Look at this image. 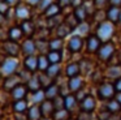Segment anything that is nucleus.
Here are the masks:
<instances>
[{
    "label": "nucleus",
    "mask_w": 121,
    "mask_h": 120,
    "mask_svg": "<svg viewBox=\"0 0 121 120\" xmlns=\"http://www.w3.org/2000/svg\"><path fill=\"white\" fill-rule=\"evenodd\" d=\"M113 34H115V23L108 20H104L99 23L95 35L100 39L102 43H104V42H109V39L113 37Z\"/></svg>",
    "instance_id": "f257e3e1"
},
{
    "label": "nucleus",
    "mask_w": 121,
    "mask_h": 120,
    "mask_svg": "<svg viewBox=\"0 0 121 120\" xmlns=\"http://www.w3.org/2000/svg\"><path fill=\"white\" fill-rule=\"evenodd\" d=\"M17 68H18V60L17 57H7L3 63H1V67H0V74L4 76V77H8L11 74H14L17 72Z\"/></svg>",
    "instance_id": "f03ea898"
},
{
    "label": "nucleus",
    "mask_w": 121,
    "mask_h": 120,
    "mask_svg": "<svg viewBox=\"0 0 121 120\" xmlns=\"http://www.w3.org/2000/svg\"><path fill=\"white\" fill-rule=\"evenodd\" d=\"M96 93H98V97L103 101H109V99L115 98L116 95L115 86H113V83H109V82H102L98 86Z\"/></svg>",
    "instance_id": "7ed1b4c3"
},
{
    "label": "nucleus",
    "mask_w": 121,
    "mask_h": 120,
    "mask_svg": "<svg viewBox=\"0 0 121 120\" xmlns=\"http://www.w3.org/2000/svg\"><path fill=\"white\" fill-rule=\"evenodd\" d=\"M116 48H115V44L111 43V42H104V43L100 44L99 50L96 51L98 57H99L102 61H109L111 57L115 55Z\"/></svg>",
    "instance_id": "20e7f679"
},
{
    "label": "nucleus",
    "mask_w": 121,
    "mask_h": 120,
    "mask_svg": "<svg viewBox=\"0 0 121 120\" xmlns=\"http://www.w3.org/2000/svg\"><path fill=\"white\" fill-rule=\"evenodd\" d=\"M14 16L17 20L21 21L31 20V7L26 3H20L17 7H14Z\"/></svg>",
    "instance_id": "39448f33"
},
{
    "label": "nucleus",
    "mask_w": 121,
    "mask_h": 120,
    "mask_svg": "<svg viewBox=\"0 0 121 120\" xmlns=\"http://www.w3.org/2000/svg\"><path fill=\"white\" fill-rule=\"evenodd\" d=\"M3 50L8 56L11 57H17L21 52V46L18 44V42H13V41H4L3 42Z\"/></svg>",
    "instance_id": "423d86ee"
},
{
    "label": "nucleus",
    "mask_w": 121,
    "mask_h": 120,
    "mask_svg": "<svg viewBox=\"0 0 121 120\" xmlns=\"http://www.w3.org/2000/svg\"><path fill=\"white\" fill-rule=\"evenodd\" d=\"M79 107H81L82 112H86V114H91V112L95 111L96 108V99L94 98L92 95L87 94L81 102H79Z\"/></svg>",
    "instance_id": "0eeeda50"
},
{
    "label": "nucleus",
    "mask_w": 121,
    "mask_h": 120,
    "mask_svg": "<svg viewBox=\"0 0 121 120\" xmlns=\"http://www.w3.org/2000/svg\"><path fill=\"white\" fill-rule=\"evenodd\" d=\"M27 91H29V89H27L26 83H20V85H17L14 89H12L9 93H11L12 99L16 102V101H21V99L26 98Z\"/></svg>",
    "instance_id": "6e6552de"
},
{
    "label": "nucleus",
    "mask_w": 121,
    "mask_h": 120,
    "mask_svg": "<svg viewBox=\"0 0 121 120\" xmlns=\"http://www.w3.org/2000/svg\"><path fill=\"white\" fill-rule=\"evenodd\" d=\"M20 83H22V81H21V78H20V76L17 74V73H14V74H11V76H8V77L4 78L3 90L11 91L12 89H14L17 85H20Z\"/></svg>",
    "instance_id": "1a4fd4ad"
},
{
    "label": "nucleus",
    "mask_w": 121,
    "mask_h": 120,
    "mask_svg": "<svg viewBox=\"0 0 121 120\" xmlns=\"http://www.w3.org/2000/svg\"><path fill=\"white\" fill-rule=\"evenodd\" d=\"M35 51H37V44H35V41L31 38H26L21 44V52L25 55V56H30V55H34Z\"/></svg>",
    "instance_id": "9d476101"
},
{
    "label": "nucleus",
    "mask_w": 121,
    "mask_h": 120,
    "mask_svg": "<svg viewBox=\"0 0 121 120\" xmlns=\"http://www.w3.org/2000/svg\"><path fill=\"white\" fill-rule=\"evenodd\" d=\"M82 47H83V39L79 35H73L68 41V50L70 52H73V54L79 52L82 50Z\"/></svg>",
    "instance_id": "9b49d317"
},
{
    "label": "nucleus",
    "mask_w": 121,
    "mask_h": 120,
    "mask_svg": "<svg viewBox=\"0 0 121 120\" xmlns=\"http://www.w3.org/2000/svg\"><path fill=\"white\" fill-rule=\"evenodd\" d=\"M85 86V81L81 76H76V77H70L68 81V89L70 93H77Z\"/></svg>",
    "instance_id": "f8f14e48"
},
{
    "label": "nucleus",
    "mask_w": 121,
    "mask_h": 120,
    "mask_svg": "<svg viewBox=\"0 0 121 120\" xmlns=\"http://www.w3.org/2000/svg\"><path fill=\"white\" fill-rule=\"evenodd\" d=\"M39 106H40V111H42V117H52L53 112L56 111L53 102L50 101V99H44Z\"/></svg>",
    "instance_id": "ddd939ff"
},
{
    "label": "nucleus",
    "mask_w": 121,
    "mask_h": 120,
    "mask_svg": "<svg viewBox=\"0 0 121 120\" xmlns=\"http://www.w3.org/2000/svg\"><path fill=\"white\" fill-rule=\"evenodd\" d=\"M100 44H102V42H100V39L98 38L96 35H89L86 39V50L87 52H90V54H94V52H96L98 50H99Z\"/></svg>",
    "instance_id": "4468645a"
},
{
    "label": "nucleus",
    "mask_w": 121,
    "mask_h": 120,
    "mask_svg": "<svg viewBox=\"0 0 121 120\" xmlns=\"http://www.w3.org/2000/svg\"><path fill=\"white\" fill-rule=\"evenodd\" d=\"M24 68L27 69L29 72L34 73L35 70L38 69V56H35V55L26 56L24 60Z\"/></svg>",
    "instance_id": "2eb2a0df"
},
{
    "label": "nucleus",
    "mask_w": 121,
    "mask_h": 120,
    "mask_svg": "<svg viewBox=\"0 0 121 120\" xmlns=\"http://www.w3.org/2000/svg\"><path fill=\"white\" fill-rule=\"evenodd\" d=\"M24 31H22L21 26H12L8 30V39L13 42H18L24 38Z\"/></svg>",
    "instance_id": "dca6fc26"
},
{
    "label": "nucleus",
    "mask_w": 121,
    "mask_h": 120,
    "mask_svg": "<svg viewBox=\"0 0 121 120\" xmlns=\"http://www.w3.org/2000/svg\"><path fill=\"white\" fill-rule=\"evenodd\" d=\"M60 86L57 85V83H51L50 86H47V88L44 89V95H46V99H50V101H52V99H55L57 95H60Z\"/></svg>",
    "instance_id": "f3484780"
},
{
    "label": "nucleus",
    "mask_w": 121,
    "mask_h": 120,
    "mask_svg": "<svg viewBox=\"0 0 121 120\" xmlns=\"http://www.w3.org/2000/svg\"><path fill=\"white\" fill-rule=\"evenodd\" d=\"M26 86L31 93H35V91L40 90L42 89V85H40V80H39V74H35L33 73V76L30 77V80L26 82Z\"/></svg>",
    "instance_id": "a211bd4d"
},
{
    "label": "nucleus",
    "mask_w": 121,
    "mask_h": 120,
    "mask_svg": "<svg viewBox=\"0 0 121 120\" xmlns=\"http://www.w3.org/2000/svg\"><path fill=\"white\" fill-rule=\"evenodd\" d=\"M21 29H22V31H24V35H26L27 38H30V37H33L34 35V33H35V23L33 22L31 20H26V21H22L21 22Z\"/></svg>",
    "instance_id": "6ab92c4d"
},
{
    "label": "nucleus",
    "mask_w": 121,
    "mask_h": 120,
    "mask_svg": "<svg viewBox=\"0 0 121 120\" xmlns=\"http://www.w3.org/2000/svg\"><path fill=\"white\" fill-rule=\"evenodd\" d=\"M121 9L118 7H108V9L105 10V18L111 22H118V16H120Z\"/></svg>",
    "instance_id": "aec40b11"
},
{
    "label": "nucleus",
    "mask_w": 121,
    "mask_h": 120,
    "mask_svg": "<svg viewBox=\"0 0 121 120\" xmlns=\"http://www.w3.org/2000/svg\"><path fill=\"white\" fill-rule=\"evenodd\" d=\"M27 119L29 120H40L42 119V111L39 104H34L30 108H27Z\"/></svg>",
    "instance_id": "412c9836"
},
{
    "label": "nucleus",
    "mask_w": 121,
    "mask_h": 120,
    "mask_svg": "<svg viewBox=\"0 0 121 120\" xmlns=\"http://www.w3.org/2000/svg\"><path fill=\"white\" fill-rule=\"evenodd\" d=\"M55 31H56V38H61L64 39L66 35H69V34L73 31V29L69 28L68 25H66L65 22H61L60 25L57 26V28H55Z\"/></svg>",
    "instance_id": "4be33fe9"
},
{
    "label": "nucleus",
    "mask_w": 121,
    "mask_h": 120,
    "mask_svg": "<svg viewBox=\"0 0 121 120\" xmlns=\"http://www.w3.org/2000/svg\"><path fill=\"white\" fill-rule=\"evenodd\" d=\"M79 73H81V70H79V63H69V64L66 65V68H65L66 77H69V78L76 77Z\"/></svg>",
    "instance_id": "5701e85b"
},
{
    "label": "nucleus",
    "mask_w": 121,
    "mask_h": 120,
    "mask_svg": "<svg viewBox=\"0 0 121 120\" xmlns=\"http://www.w3.org/2000/svg\"><path fill=\"white\" fill-rule=\"evenodd\" d=\"M61 22H64V17L60 14L57 16H53V17H50L46 20V28L47 29H53V28H57Z\"/></svg>",
    "instance_id": "b1692460"
},
{
    "label": "nucleus",
    "mask_w": 121,
    "mask_h": 120,
    "mask_svg": "<svg viewBox=\"0 0 121 120\" xmlns=\"http://www.w3.org/2000/svg\"><path fill=\"white\" fill-rule=\"evenodd\" d=\"M64 102H65V108L68 110L69 112L73 111L77 107V103H78V101H77L74 94H68V95H65L64 97Z\"/></svg>",
    "instance_id": "393cba45"
},
{
    "label": "nucleus",
    "mask_w": 121,
    "mask_h": 120,
    "mask_svg": "<svg viewBox=\"0 0 121 120\" xmlns=\"http://www.w3.org/2000/svg\"><path fill=\"white\" fill-rule=\"evenodd\" d=\"M60 13H61L60 5H59L57 3H53V4H51L50 7H48L44 12H43V14H44L46 18H50V17H53V16L60 14Z\"/></svg>",
    "instance_id": "a878e982"
},
{
    "label": "nucleus",
    "mask_w": 121,
    "mask_h": 120,
    "mask_svg": "<svg viewBox=\"0 0 121 120\" xmlns=\"http://www.w3.org/2000/svg\"><path fill=\"white\" fill-rule=\"evenodd\" d=\"M73 14L76 16V18L79 21V22L86 21V18H87V10H86V8H85V5L82 4V5H79V7L74 8Z\"/></svg>",
    "instance_id": "bb28decb"
},
{
    "label": "nucleus",
    "mask_w": 121,
    "mask_h": 120,
    "mask_svg": "<svg viewBox=\"0 0 121 120\" xmlns=\"http://www.w3.org/2000/svg\"><path fill=\"white\" fill-rule=\"evenodd\" d=\"M47 59L50 64H60L63 60V54H61V51H48Z\"/></svg>",
    "instance_id": "cd10ccee"
},
{
    "label": "nucleus",
    "mask_w": 121,
    "mask_h": 120,
    "mask_svg": "<svg viewBox=\"0 0 121 120\" xmlns=\"http://www.w3.org/2000/svg\"><path fill=\"white\" fill-rule=\"evenodd\" d=\"M107 77L113 78V80H117V78L121 77V65H111L107 69Z\"/></svg>",
    "instance_id": "c85d7f7f"
},
{
    "label": "nucleus",
    "mask_w": 121,
    "mask_h": 120,
    "mask_svg": "<svg viewBox=\"0 0 121 120\" xmlns=\"http://www.w3.org/2000/svg\"><path fill=\"white\" fill-rule=\"evenodd\" d=\"M27 101L26 99H21V101L13 102V111L16 114H24L25 111H27Z\"/></svg>",
    "instance_id": "c756f323"
},
{
    "label": "nucleus",
    "mask_w": 121,
    "mask_h": 120,
    "mask_svg": "<svg viewBox=\"0 0 121 120\" xmlns=\"http://www.w3.org/2000/svg\"><path fill=\"white\" fill-rule=\"evenodd\" d=\"M50 51H61L64 47V39L61 38H53L48 42Z\"/></svg>",
    "instance_id": "7c9ffc66"
},
{
    "label": "nucleus",
    "mask_w": 121,
    "mask_h": 120,
    "mask_svg": "<svg viewBox=\"0 0 121 120\" xmlns=\"http://www.w3.org/2000/svg\"><path fill=\"white\" fill-rule=\"evenodd\" d=\"M60 72H61L60 64H50V67L46 70V74H47L48 77H51L52 80H55V78L60 74Z\"/></svg>",
    "instance_id": "2f4dec72"
},
{
    "label": "nucleus",
    "mask_w": 121,
    "mask_h": 120,
    "mask_svg": "<svg viewBox=\"0 0 121 120\" xmlns=\"http://www.w3.org/2000/svg\"><path fill=\"white\" fill-rule=\"evenodd\" d=\"M74 30L77 31L76 35H79V37H89V31H90V25L86 22V21H83V22H79L78 26H77Z\"/></svg>",
    "instance_id": "473e14b6"
},
{
    "label": "nucleus",
    "mask_w": 121,
    "mask_h": 120,
    "mask_svg": "<svg viewBox=\"0 0 121 120\" xmlns=\"http://www.w3.org/2000/svg\"><path fill=\"white\" fill-rule=\"evenodd\" d=\"M105 110H108L111 114H118V112L121 111V104L118 103L115 98H112V99L108 101L107 106H105Z\"/></svg>",
    "instance_id": "72a5a7b5"
},
{
    "label": "nucleus",
    "mask_w": 121,
    "mask_h": 120,
    "mask_svg": "<svg viewBox=\"0 0 121 120\" xmlns=\"http://www.w3.org/2000/svg\"><path fill=\"white\" fill-rule=\"evenodd\" d=\"M69 115H70V112H69L66 108L56 110V111L53 112V115H52V119L53 120H68Z\"/></svg>",
    "instance_id": "f704fd0d"
},
{
    "label": "nucleus",
    "mask_w": 121,
    "mask_h": 120,
    "mask_svg": "<svg viewBox=\"0 0 121 120\" xmlns=\"http://www.w3.org/2000/svg\"><path fill=\"white\" fill-rule=\"evenodd\" d=\"M48 67H50V61L47 59V55H39L38 56V69L40 72H46Z\"/></svg>",
    "instance_id": "c9c22d12"
},
{
    "label": "nucleus",
    "mask_w": 121,
    "mask_h": 120,
    "mask_svg": "<svg viewBox=\"0 0 121 120\" xmlns=\"http://www.w3.org/2000/svg\"><path fill=\"white\" fill-rule=\"evenodd\" d=\"M64 22L66 23V25L69 26V28H72L74 30V29L78 26V23H79V21L76 18V16L73 14V13H70V14H68L66 17H64Z\"/></svg>",
    "instance_id": "e433bc0d"
},
{
    "label": "nucleus",
    "mask_w": 121,
    "mask_h": 120,
    "mask_svg": "<svg viewBox=\"0 0 121 120\" xmlns=\"http://www.w3.org/2000/svg\"><path fill=\"white\" fill-rule=\"evenodd\" d=\"M46 99V95H44V90H38L35 93H33V103L34 104H40L43 101Z\"/></svg>",
    "instance_id": "4c0bfd02"
},
{
    "label": "nucleus",
    "mask_w": 121,
    "mask_h": 120,
    "mask_svg": "<svg viewBox=\"0 0 121 120\" xmlns=\"http://www.w3.org/2000/svg\"><path fill=\"white\" fill-rule=\"evenodd\" d=\"M39 80H40V85H42V88H47V86H50L51 83H53V80L51 77H48L47 74H46V72L40 73L39 74Z\"/></svg>",
    "instance_id": "58836bf2"
},
{
    "label": "nucleus",
    "mask_w": 121,
    "mask_h": 120,
    "mask_svg": "<svg viewBox=\"0 0 121 120\" xmlns=\"http://www.w3.org/2000/svg\"><path fill=\"white\" fill-rule=\"evenodd\" d=\"M53 106H55V110H63L65 108V102H64V95H57L55 99H52Z\"/></svg>",
    "instance_id": "ea45409f"
},
{
    "label": "nucleus",
    "mask_w": 121,
    "mask_h": 120,
    "mask_svg": "<svg viewBox=\"0 0 121 120\" xmlns=\"http://www.w3.org/2000/svg\"><path fill=\"white\" fill-rule=\"evenodd\" d=\"M11 8H12V7H11V5H9L8 3L5 1V0L0 1V14L5 17V14L9 12V10H11Z\"/></svg>",
    "instance_id": "a19ab883"
},
{
    "label": "nucleus",
    "mask_w": 121,
    "mask_h": 120,
    "mask_svg": "<svg viewBox=\"0 0 121 120\" xmlns=\"http://www.w3.org/2000/svg\"><path fill=\"white\" fill-rule=\"evenodd\" d=\"M53 3H55L53 0H40L39 4H38V8H39L40 12H44V10L47 9L51 4H53Z\"/></svg>",
    "instance_id": "79ce46f5"
},
{
    "label": "nucleus",
    "mask_w": 121,
    "mask_h": 120,
    "mask_svg": "<svg viewBox=\"0 0 121 120\" xmlns=\"http://www.w3.org/2000/svg\"><path fill=\"white\" fill-rule=\"evenodd\" d=\"M105 5H108V0H94V7L96 9H103Z\"/></svg>",
    "instance_id": "37998d69"
},
{
    "label": "nucleus",
    "mask_w": 121,
    "mask_h": 120,
    "mask_svg": "<svg viewBox=\"0 0 121 120\" xmlns=\"http://www.w3.org/2000/svg\"><path fill=\"white\" fill-rule=\"evenodd\" d=\"M111 116V112L108 111V110H104V111H102L99 115H98V119L99 120H108Z\"/></svg>",
    "instance_id": "c03bdc74"
},
{
    "label": "nucleus",
    "mask_w": 121,
    "mask_h": 120,
    "mask_svg": "<svg viewBox=\"0 0 121 120\" xmlns=\"http://www.w3.org/2000/svg\"><path fill=\"white\" fill-rule=\"evenodd\" d=\"M113 86H115L116 93H121V77L117 78V80H115V83H113Z\"/></svg>",
    "instance_id": "a18cd8bd"
},
{
    "label": "nucleus",
    "mask_w": 121,
    "mask_h": 120,
    "mask_svg": "<svg viewBox=\"0 0 121 120\" xmlns=\"http://www.w3.org/2000/svg\"><path fill=\"white\" fill-rule=\"evenodd\" d=\"M57 4L60 5V8H65L72 4V0H57Z\"/></svg>",
    "instance_id": "49530a36"
},
{
    "label": "nucleus",
    "mask_w": 121,
    "mask_h": 120,
    "mask_svg": "<svg viewBox=\"0 0 121 120\" xmlns=\"http://www.w3.org/2000/svg\"><path fill=\"white\" fill-rule=\"evenodd\" d=\"M108 5L109 7H121V0H108Z\"/></svg>",
    "instance_id": "de8ad7c7"
},
{
    "label": "nucleus",
    "mask_w": 121,
    "mask_h": 120,
    "mask_svg": "<svg viewBox=\"0 0 121 120\" xmlns=\"http://www.w3.org/2000/svg\"><path fill=\"white\" fill-rule=\"evenodd\" d=\"M40 0H26V4L30 5V7H38Z\"/></svg>",
    "instance_id": "09e8293b"
},
{
    "label": "nucleus",
    "mask_w": 121,
    "mask_h": 120,
    "mask_svg": "<svg viewBox=\"0 0 121 120\" xmlns=\"http://www.w3.org/2000/svg\"><path fill=\"white\" fill-rule=\"evenodd\" d=\"M83 4V0H72V7H74V8H77V7H79V5H82Z\"/></svg>",
    "instance_id": "8fccbe9b"
},
{
    "label": "nucleus",
    "mask_w": 121,
    "mask_h": 120,
    "mask_svg": "<svg viewBox=\"0 0 121 120\" xmlns=\"http://www.w3.org/2000/svg\"><path fill=\"white\" fill-rule=\"evenodd\" d=\"M5 1L8 3V4L11 5V7H17V5H18L20 3H21L20 0H5Z\"/></svg>",
    "instance_id": "3c124183"
},
{
    "label": "nucleus",
    "mask_w": 121,
    "mask_h": 120,
    "mask_svg": "<svg viewBox=\"0 0 121 120\" xmlns=\"http://www.w3.org/2000/svg\"><path fill=\"white\" fill-rule=\"evenodd\" d=\"M115 99L118 102V103L121 104V93H116V95H115Z\"/></svg>",
    "instance_id": "603ef678"
},
{
    "label": "nucleus",
    "mask_w": 121,
    "mask_h": 120,
    "mask_svg": "<svg viewBox=\"0 0 121 120\" xmlns=\"http://www.w3.org/2000/svg\"><path fill=\"white\" fill-rule=\"evenodd\" d=\"M117 60H118V64L121 65V50L117 52Z\"/></svg>",
    "instance_id": "864d4df0"
},
{
    "label": "nucleus",
    "mask_w": 121,
    "mask_h": 120,
    "mask_svg": "<svg viewBox=\"0 0 121 120\" xmlns=\"http://www.w3.org/2000/svg\"><path fill=\"white\" fill-rule=\"evenodd\" d=\"M1 116H3V107L0 106V119H1Z\"/></svg>",
    "instance_id": "5fc2aeb1"
},
{
    "label": "nucleus",
    "mask_w": 121,
    "mask_h": 120,
    "mask_svg": "<svg viewBox=\"0 0 121 120\" xmlns=\"http://www.w3.org/2000/svg\"><path fill=\"white\" fill-rule=\"evenodd\" d=\"M40 120H52V119H51V117H42Z\"/></svg>",
    "instance_id": "6e6d98bb"
},
{
    "label": "nucleus",
    "mask_w": 121,
    "mask_h": 120,
    "mask_svg": "<svg viewBox=\"0 0 121 120\" xmlns=\"http://www.w3.org/2000/svg\"><path fill=\"white\" fill-rule=\"evenodd\" d=\"M118 22L121 23V12H120V16H118Z\"/></svg>",
    "instance_id": "4d7b16f0"
},
{
    "label": "nucleus",
    "mask_w": 121,
    "mask_h": 120,
    "mask_svg": "<svg viewBox=\"0 0 121 120\" xmlns=\"http://www.w3.org/2000/svg\"><path fill=\"white\" fill-rule=\"evenodd\" d=\"M3 17H4V16H1V14H0V20H3Z\"/></svg>",
    "instance_id": "13d9d810"
},
{
    "label": "nucleus",
    "mask_w": 121,
    "mask_h": 120,
    "mask_svg": "<svg viewBox=\"0 0 121 120\" xmlns=\"http://www.w3.org/2000/svg\"><path fill=\"white\" fill-rule=\"evenodd\" d=\"M68 120H76V119H72V117H69V119Z\"/></svg>",
    "instance_id": "bf43d9fd"
},
{
    "label": "nucleus",
    "mask_w": 121,
    "mask_h": 120,
    "mask_svg": "<svg viewBox=\"0 0 121 120\" xmlns=\"http://www.w3.org/2000/svg\"><path fill=\"white\" fill-rule=\"evenodd\" d=\"M0 1H3V0H0Z\"/></svg>",
    "instance_id": "052dcab7"
},
{
    "label": "nucleus",
    "mask_w": 121,
    "mask_h": 120,
    "mask_svg": "<svg viewBox=\"0 0 121 120\" xmlns=\"http://www.w3.org/2000/svg\"><path fill=\"white\" fill-rule=\"evenodd\" d=\"M0 120H3V119H0Z\"/></svg>",
    "instance_id": "680f3d73"
},
{
    "label": "nucleus",
    "mask_w": 121,
    "mask_h": 120,
    "mask_svg": "<svg viewBox=\"0 0 121 120\" xmlns=\"http://www.w3.org/2000/svg\"><path fill=\"white\" fill-rule=\"evenodd\" d=\"M120 120H121V119H120Z\"/></svg>",
    "instance_id": "e2e57ef3"
}]
</instances>
